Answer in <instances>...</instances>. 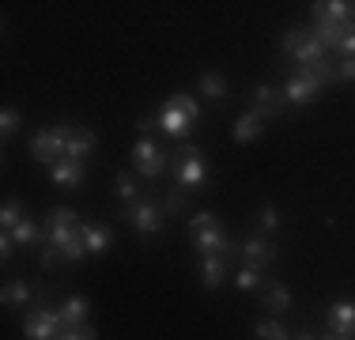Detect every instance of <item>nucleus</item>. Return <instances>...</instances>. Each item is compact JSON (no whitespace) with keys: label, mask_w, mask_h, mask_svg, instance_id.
Instances as JSON below:
<instances>
[{"label":"nucleus","mask_w":355,"mask_h":340,"mask_svg":"<svg viewBox=\"0 0 355 340\" xmlns=\"http://www.w3.org/2000/svg\"><path fill=\"white\" fill-rule=\"evenodd\" d=\"M19 110H4V117H0V133L4 136H15V129H19Z\"/></svg>","instance_id":"nucleus-30"},{"label":"nucleus","mask_w":355,"mask_h":340,"mask_svg":"<svg viewBox=\"0 0 355 340\" xmlns=\"http://www.w3.org/2000/svg\"><path fill=\"white\" fill-rule=\"evenodd\" d=\"M171 159H174V174H178V185H182V189H193V185L208 182V167H205V155H200L197 144H182Z\"/></svg>","instance_id":"nucleus-4"},{"label":"nucleus","mask_w":355,"mask_h":340,"mask_svg":"<svg viewBox=\"0 0 355 340\" xmlns=\"http://www.w3.org/2000/svg\"><path fill=\"white\" fill-rule=\"evenodd\" d=\"M53 340H98V337H95V329H91V325H76V329H61Z\"/></svg>","instance_id":"nucleus-29"},{"label":"nucleus","mask_w":355,"mask_h":340,"mask_svg":"<svg viewBox=\"0 0 355 340\" xmlns=\"http://www.w3.org/2000/svg\"><path fill=\"white\" fill-rule=\"evenodd\" d=\"M276 223H280V216H276V208H272V204H265V208H261V227H265V231H272Z\"/></svg>","instance_id":"nucleus-31"},{"label":"nucleus","mask_w":355,"mask_h":340,"mask_svg":"<svg viewBox=\"0 0 355 340\" xmlns=\"http://www.w3.org/2000/svg\"><path fill=\"white\" fill-rule=\"evenodd\" d=\"M189 235H193V242H197V250H200V257L205 253H223V257H231V238L223 235V227H219V219L212 216V212H197V216L189 219Z\"/></svg>","instance_id":"nucleus-2"},{"label":"nucleus","mask_w":355,"mask_h":340,"mask_svg":"<svg viewBox=\"0 0 355 340\" xmlns=\"http://www.w3.org/2000/svg\"><path fill=\"white\" fill-rule=\"evenodd\" d=\"M329 333L333 337H355V303L340 299L329 306Z\"/></svg>","instance_id":"nucleus-13"},{"label":"nucleus","mask_w":355,"mask_h":340,"mask_svg":"<svg viewBox=\"0 0 355 340\" xmlns=\"http://www.w3.org/2000/svg\"><path fill=\"white\" fill-rule=\"evenodd\" d=\"M261 129H265V117L257 114V110H246V114L239 117V121H234V140L239 144H250V140H257L261 136Z\"/></svg>","instance_id":"nucleus-16"},{"label":"nucleus","mask_w":355,"mask_h":340,"mask_svg":"<svg viewBox=\"0 0 355 340\" xmlns=\"http://www.w3.org/2000/svg\"><path fill=\"white\" fill-rule=\"evenodd\" d=\"M166 159H171V155H166L155 140H148V136H144L137 148H132V167H137L144 178H159L166 170Z\"/></svg>","instance_id":"nucleus-9"},{"label":"nucleus","mask_w":355,"mask_h":340,"mask_svg":"<svg viewBox=\"0 0 355 340\" xmlns=\"http://www.w3.org/2000/svg\"><path fill=\"white\" fill-rule=\"evenodd\" d=\"M352 27H355V23H336V19H329V15L314 4V27H310V31H314V38H318L325 49H340L344 34H348Z\"/></svg>","instance_id":"nucleus-10"},{"label":"nucleus","mask_w":355,"mask_h":340,"mask_svg":"<svg viewBox=\"0 0 355 340\" xmlns=\"http://www.w3.org/2000/svg\"><path fill=\"white\" fill-rule=\"evenodd\" d=\"M340 53H344V57H355V27H352L348 34H344V42H340Z\"/></svg>","instance_id":"nucleus-35"},{"label":"nucleus","mask_w":355,"mask_h":340,"mask_svg":"<svg viewBox=\"0 0 355 340\" xmlns=\"http://www.w3.org/2000/svg\"><path fill=\"white\" fill-rule=\"evenodd\" d=\"M27 303H31V287L23 280H12L4 287V306H27Z\"/></svg>","instance_id":"nucleus-23"},{"label":"nucleus","mask_w":355,"mask_h":340,"mask_svg":"<svg viewBox=\"0 0 355 340\" xmlns=\"http://www.w3.org/2000/svg\"><path fill=\"white\" fill-rule=\"evenodd\" d=\"M336 80H355V57H344V65H336Z\"/></svg>","instance_id":"nucleus-32"},{"label":"nucleus","mask_w":355,"mask_h":340,"mask_svg":"<svg viewBox=\"0 0 355 340\" xmlns=\"http://www.w3.org/2000/svg\"><path fill=\"white\" fill-rule=\"evenodd\" d=\"M23 219H27V216H23L19 201H4V208H0V223H4V231H15Z\"/></svg>","instance_id":"nucleus-25"},{"label":"nucleus","mask_w":355,"mask_h":340,"mask_svg":"<svg viewBox=\"0 0 355 340\" xmlns=\"http://www.w3.org/2000/svg\"><path fill=\"white\" fill-rule=\"evenodd\" d=\"M200 91H205V99H223L227 95V80L219 72H205L200 76Z\"/></svg>","instance_id":"nucleus-22"},{"label":"nucleus","mask_w":355,"mask_h":340,"mask_svg":"<svg viewBox=\"0 0 355 340\" xmlns=\"http://www.w3.org/2000/svg\"><path fill=\"white\" fill-rule=\"evenodd\" d=\"M185 208V197L182 193H171V197H166V204H163V212H182Z\"/></svg>","instance_id":"nucleus-34"},{"label":"nucleus","mask_w":355,"mask_h":340,"mask_svg":"<svg viewBox=\"0 0 355 340\" xmlns=\"http://www.w3.org/2000/svg\"><path fill=\"white\" fill-rule=\"evenodd\" d=\"M284 53L295 57V61H302V68L325 61V46L314 38V31H310V27H291V31H287L284 34Z\"/></svg>","instance_id":"nucleus-5"},{"label":"nucleus","mask_w":355,"mask_h":340,"mask_svg":"<svg viewBox=\"0 0 355 340\" xmlns=\"http://www.w3.org/2000/svg\"><path fill=\"white\" fill-rule=\"evenodd\" d=\"M114 185H117V197H125V204H132V201H137V178H132V174H117L114 178Z\"/></svg>","instance_id":"nucleus-27"},{"label":"nucleus","mask_w":355,"mask_h":340,"mask_svg":"<svg viewBox=\"0 0 355 340\" xmlns=\"http://www.w3.org/2000/svg\"><path fill=\"white\" fill-rule=\"evenodd\" d=\"M239 253H242V261H246V269H253V272H265L276 261V246L265 242V238H250Z\"/></svg>","instance_id":"nucleus-11"},{"label":"nucleus","mask_w":355,"mask_h":340,"mask_svg":"<svg viewBox=\"0 0 355 340\" xmlns=\"http://www.w3.org/2000/svg\"><path fill=\"white\" fill-rule=\"evenodd\" d=\"M253 110H257L261 117H265V114L276 117L284 110V95L276 87H257V91H253Z\"/></svg>","instance_id":"nucleus-18"},{"label":"nucleus","mask_w":355,"mask_h":340,"mask_svg":"<svg viewBox=\"0 0 355 340\" xmlns=\"http://www.w3.org/2000/svg\"><path fill=\"white\" fill-rule=\"evenodd\" d=\"M234 284H239L242 291H257V287H261V272H253V269H239Z\"/></svg>","instance_id":"nucleus-28"},{"label":"nucleus","mask_w":355,"mask_h":340,"mask_svg":"<svg viewBox=\"0 0 355 340\" xmlns=\"http://www.w3.org/2000/svg\"><path fill=\"white\" fill-rule=\"evenodd\" d=\"M12 250H15V238H12V231H4V235H0V257H12Z\"/></svg>","instance_id":"nucleus-33"},{"label":"nucleus","mask_w":355,"mask_h":340,"mask_svg":"<svg viewBox=\"0 0 355 340\" xmlns=\"http://www.w3.org/2000/svg\"><path fill=\"white\" fill-rule=\"evenodd\" d=\"M83 242H87V253H91V257H98V253H106V250H110V242H114V235H110V227L83 223Z\"/></svg>","instance_id":"nucleus-19"},{"label":"nucleus","mask_w":355,"mask_h":340,"mask_svg":"<svg viewBox=\"0 0 355 340\" xmlns=\"http://www.w3.org/2000/svg\"><path fill=\"white\" fill-rule=\"evenodd\" d=\"M83 174H87V167H83V159H57L53 167H49V178H53L61 189H76V185L83 182Z\"/></svg>","instance_id":"nucleus-12"},{"label":"nucleus","mask_w":355,"mask_h":340,"mask_svg":"<svg viewBox=\"0 0 355 340\" xmlns=\"http://www.w3.org/2000/svg\"><path fill=\"white\" fill-rule=\"evenodd\" d=\"M31 155L38 159V163L53 167L57 159L69 155V125H53V129H42L35 140H31Z\"/></svg>","instance_id":"nucleus-6"},{"label":"nucleus","mask_w":355,"mask_h":340,"mask_svg":"<svg viewBox=\"0 0 355 340\" xmlns=\"http://www.w3.org/2000/svg\"><path fill=\"white\" fill-rule=\"evenodd\" d=\"M318 8L336 23H355V4H348V0H325V4H318Z\"/></svg>","instance_id":"nucleus-20"},{"label":"nucleus","mask_w":355,"mask_h":340,"mask_svg":"<svg viewBox=\"0 0 355 340\" xmlns=\"http://www.w3.org/2000/svg\"><path fill=\"white\" fill-rule=\"evenodd\" d=\"M200 117V106H197V99H189V95H174V99H166V106L159 110V129H163L166 136H185L189 133V125Z\"/></svg>","instance_id":"nucleus-3"},{"label":"nucleus","mask_w":355,"mask_h":340,"mask_svg":"<svg viewBox=\"0 0 355 340\" xmlns=\"http://www.w3.org/2000/svg\"><path fill=\"white\" fill-rule=\"evenodd\" d=\"M227 276V257L223 253H205L200 257V280H205V287H219Z\"/></svg>","instance_id":"nucleus-17"},{"label":"nucleus","mask_w":355,"mask_h":340,"mask_svg":"<svg viewBox=\"0 0 355 340\" xmlns=\"http://www.w3.org/2000/svg\"><path fill=\"white\" fill-rule=\"evenodd\" d=\"M163 216L166 212L159 208V204H151V201H132V204L121 208V219H129L140 235H159L163 231Z\"/></svg>","instance_id":"nucleus-7"},{"label":"nucleus","mask_w":355,"mask_h":340,"mask_svg":"<svg viewBox=\"0 0 355 340\" xmlns=\"http://www.w3.org/2000/svg\"><path fill=\"white\" fill-rule=\"evenodd\" d=\"M87 310H91V303L83 299V295H72V299H64V306L57 310V314H61V329L87 325Z\"/></svg>","instance_id":"nucleus-14"},{"label":"nucleus","mask_w":355,"mask_h":340,"mask_svg":"<svg viewBox=\"0 0 355 340\" xmlns=\"http://www.w3.org/2000/svg\"><path fill=\"white\" fill-rule=\"evenodd\" d=\"M295 340H314V337H310V333H299V337H295Z\"/></svg>","instance_id":"nucleus-36"},{"label":"nucleus","mask_w":355,"mask_h":340,"mask_svg":"<svg viewBox=\"0 0 355 340\" xmlns=\"http://www.w3.org/2000/svg\"><path fill=\"white\" fill-rule=\"evenodd\" d=\"M287 303H291V295H287V287H284V284H272V287L265 291V306H268L272 314H284V310H287Z\"/></svg>","instance_id":"nucleus-24"},{"label":"nucleus","mask_w":355,"mask_h":340,"mask_svg":"<svg viewBox=\"0 0 355 340\" xmlns=\"http://www.w3.org/2000/svg\"><path fill=\"white\" fill-rule=\"evenodd\" d=\"M325 340H352V337H325Z\"/></svg>","instance_id":"nucleus-37"},{"label":"nucleus","mask_w":355,"mask_h":340,"mask_svg":"<svg viewBox=\"0 0 355 340\" xmlns=\"http://www.w3.org/2000/svg\"><path fill=\"white\" fill-rule=\"evenodd\" d=\"M12 238H15V246H38L42 242V227L35 223V219H23V223L12 231Z\"/></svg>","instance_id":"nucleus-21"},{"label":"nucleus","mask_w":355,"mask_h":340,"mask_svg":"<svg viewBox=\"0 0 355 340\" xmlns=\"http://www.w3.org/2000/svg\"><path fill=\"white\" fill-rule=\"evenodd\" d=\"M253 333H257V340H291V333H287L280 321H257Z\"/></svg>","instance_id":"nucleus-26"},{"label":"nucleus","mask_w":355,"mask_h":340,"mask_svg":"<svg viewBox=\"0 0 355 340\" xmlns=\"http://www.w3.org/2000/svg\"><path fill=\"white\" fill-rule=\"evenodd\" d=\"M98 136L91 129H76V125H69V159H87L91 151H95Z\"/></svg>","instance_id":"nucleus-15"},{"label":"nucleus","mask_w":355,"mask_h":340,"mask_svg":"<svg viewBox=\"0 0 355 340\" xmlns=\"http://www.w3.org/2000/svg\"><path fill=\"white\" fill-rule=\"evenodd\" d=\"M23 333H27V340H53L61 333V314L49 310V306H35L23 321Z\"/></svg>","instance_id":"nucleus-8"},{"label":"nucleus","mask_w":355,"mask_h":340,"mask_svg":"<svg viewBox=\"0 0 355 340\" xmlns=\"http://www.w3.org/2000/svg\"><path fill=\"white\" fill-rule=\"evenodd\" d=\"M333 80H336V68L329 65V61L310 65V68H299V72L287 80L284 99H287V102H310L321 87H325V83H333Z\"/></svg>","instance_id":"nucleus-1"}]
</instances>
